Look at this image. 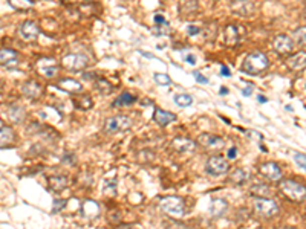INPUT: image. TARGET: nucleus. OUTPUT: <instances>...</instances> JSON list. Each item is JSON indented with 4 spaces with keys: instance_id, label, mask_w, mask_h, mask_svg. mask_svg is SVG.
Instances as JSON below:
<instances>
[{
    "instance_id": "e433bc0d",
    "label": "nucleus",
    "mask_w": 306,
    "mask_h": 229,
    "mask_svg": "<svg viewBox=\"0 0 306 229\" xmlns=\"http://www.w3.org/2000/svg\"><path fill=\"white\" fill-rule=\"evenodd\" d=\"M151 32L155 35H160V37H164V35H169L170 34V25L169 23H164V25H155L151 29Z\"/></svg>"
},
{
    "instance_id": "864d4df0",
    "label": "nucleus",
    "mask_w": 306,
    "mask_h": 229,
    "mask_svg": "<svg viewBox=\"0 0 306 229\" xmlns=\"http://www.w3.org/2000/svg\"><path fill=\"white\" fill-rule=\"evenodd\" d=\"M0 26H2V23H0Z\"/></svg>"
},
{
    "instance_id": "7ed1b4c3",
    "label": "nucleus",
    "mask_w": 306,
    "mask_h": 229,
    "mask_svg": "<svg viewBox=\"0 0 306 229\" xmlns=\"http://www.w3.org/2000/svg\"><path fill=\"white\" fill-rule=\"evenodd\" d=\"M160 208L164 214L173 218H181L185 214V202L178 196H166L160 200Z\"/></svg>"
},
{
    "instance_id": "6e6552de",
    "label": "nucleus",
    "mask_w": 306,
    "mask_h": 229,
    "mask_svg": "<svg viewBox=\"0 0 306 229\" xmlns=\"http://www.w3.org/2000/svg\"><path fill=\"white\" fill-rule=\"evenodd\" d=\"M230 170V164H228V159L222 155H214V156H210L207 164H205V171L210 174V176H223L226 174Z\"/></svg>"
},
{
    "instance_id": "cd10ccee",
    "label": "nucleus",
    "mask_w": 306,
    "mask_h": 229,
    "mask_svg": "<svg viewBox=\"0 0 306 229\" xmlns=\"http://www.w3.org/2000/svg\"><path fill=\"white\" fill-rule=\"evenodd\" d=\"M250 193L254 196V197H268L271 193V189L268 185L265 183H254L251 188H250Z\"/></svg>"
},
{
    "instance_id": "dca6fc26",
    "label": "nucleus",
    "mask_w": 306,
    "mask_h": 229,
    "mask_svg": "<svg viewBox=\"0 0 306 229\" xmlns=\"http://www.w3.org/2000/svg\"><path fill=\"white\" fill-rule=\"evenodd\" d=\"M199 11V0H179L178 13L182 19L195 16Z\"/></svg>"
},
{
    "instance_id": "b1692460",
    "label": "nucleus",
    "mask_w": 306,
    "mask_h": 229,
    "mask_svg": "<svg viewBox=\"0 0 306 229\" xmlns=\"http://www.w3.org/2000/svg\"><path fill=\"white\" fill-rule=\"evenodd\" d=\"M67 183H69V179L64 174H54V176H49L48 179V185L54 193H61L67 186Z\"/></svg>"
},
{
    "instance_id": "0eeeda50",
    "label": "nucleus",
    "mask_w": 306,
    "mask_h": 229,
    "mask_svg": "<svg viewBox=\"0 0 306 229\" xmlns=\"http://www.w3.org/2000/svg\"><path fill=\"white\" fill-rule=\"evenodd\" d=\"M61 64L69 72H83L89 67V58L85 54H67L63 57Z\"/></svg>"
},
{
    "instance_id": "f704fd0d",
    "label": "nucleus",
    "mask_w": 306,
    "mask_h": 229,
    "mask_svg": "<svg viewBox=\"0 0 306 229\" xmlns=\"http://www.w3.org/2000/svg\"><path fill=\"white\" fill-rule=\"evenodd\" d=\"M173 101L179 107H190L191 104H193V98H191L190 95H187V93H178V95H175Z\"/></svg>"
},
{
    "instance_id": "49530a36",
    "label": "nucleus",
    "mask_w": 306,
    "mask_h": 229,
    "mask_svg": "<svg viewBox=\"0 0 306 229\" xmlns=\"http://www.w3.org/2000/svg\"><path fill=\"white\" fill-rule=\"evenodd\" d=\"M220 73H222L223 76H230V75H232V70H230L226 66H220Z\"/></svg>"
},
{
    "instance_id": "58836bf2",
    "label": "nucleus",
    "mask_w": 306,
    "mask_h": 229,
    "mask_svg": "<svg viewBox=\"0 0 306 229\" xmlns=\"http://www.w3.org/2000/svg\"><path fill=\"white\" fill-rule=\"evenodd\" d=\"M104 191H106V193H107V191H110V193L113 194V193H117V182H115V180H106L104 182Z\"/></svg>"
},
{
    "instance_id": "9d476101",
    "label": "nucleus",
    "mask_w": 306,
    "mask_h": 229,
    "mask_svg": "<svg viewBox=\"0 0 306 229\" xmlns=\"http://www.w3.org/2000/svg\"><path fill=\"white\" fill-rule=\"evenodd\" d=\"M198 144L205 148V150H211V151H219L225 147V141L213 133H202L198 138Z\"/></svg>"
},
{
    "instance_id": "a19ab883",
    "label": "nucleus",
    "mask_w": 306,
    "mask_h": 229,
    "mask_svg": "<svg viewBox=\"0 0 306 229\" xmlns=\"http://www.w3.org/2000/svg\"><path fill=\"white\" fill-rule=\"evenodd\" d=\"M66 206V202L63 200V199H55L54 200V206H52V209H54V212H58L60 209H63Z\"/></svg>"
},
{
    "instance_id": "f3484780",
    "label": "nucleus",
    "mask_w": 306,
    "mask_h": 229,
    "mask_svg": "<svg viewBox=\"0 0 306 229\" xmlns=\"http://www.w3.org/2000/svg\"><path fill=\"white\" fill-rule=\"evenodd\" d=\"M153 121L164 127V126H169V124H172V123L176 121V114L172 113V111H167L164 108L157 107L155 111H153Z\"/></svg>"
},
{
    "instance_id": "37998d69",
    "label": "nucleus",
    "mask_w": 306,
    "mask_h": 229,
    "mask_svg": "<svg viewBox=\"0 0 306 229\" xmlns=\"http://www.w3.org/2000/svg\"><path fill=\"white\" fill-rule=\"evenodd\" d=\"M236 156H238V148L232 147V148L228 150V153H226V159H236Z\"/></svg>"
},
{
    "instance_id": "c03bdc74",
    "label": "nucleus",
    "mask_w": 306,
    "mask_h": 229,
    "mask_svg": "<svg viewBox=\"0 0 306 229\" xmlns=\"http://www.w3.org/2000/svg\"><path fill=\"white\" fill-rule=\"evenodd\" d=\"M153 20H155V25H164V23H169V22L166 20V17L161 16V14H157L155 17H153Z\"/></svg>"
},
{
    "instance_id": "603ef678",
    "label": "nucleus",
    "mask_w": 306,
    "mask_h": 229,
    "mask_svg": "<svg viewBox=\"0 0 306 229\" xmlns=\"http://www.w3.org/2000/svg\"><path fill=\"white\" fill-rule=\"evenodd\" d=\"M277 229H295V227H292V226H282V227H277Z\"/></svg>"
},
{
    "instance_id": "4be33fe9",
    "label": "nucleus",
    "mask_w": 306,
    "mask_h": 229,
    "mask_svg": "<svg viewBox=\"0 0 306 229\" xmlns=\"http://www.w3.org/2000/svg\"><path fill=\"white\" fill-rule=\"evenodd\" d=\"M16 144V132L11 127H0V148H10Z\"/></svg>"
},
{
    "instance_id": "aec40b11",
    "label": "nucleus",
    "mask_w": 306,
    "mask_h": 229,
    "mask_svg": "<svg viewBox=\"0 0 306 229\" xmlns=\"http://www.w3.org/2000/svg\"><path fill=\"white\" fill-rule=\"evenodd\" d=\"M228 209V202L225 199H220V197H216L210 202V206H208V212L211 217L214 218H219L222 217Z\"/></svg>"
},
{
    "instance_id": "9b49d317",
    "label": "nucleus",
    "mask_w": 306,
    "mask_h": 229,
    "mask_svg": "<svg viewBox=\"0 0 306 229\" xmlns=\"http://www.w3.org/2000/svg\"><path fill=\"white\" fill-rule=\"evenodd\" d=\"M230 8H232L233 14H236L239 17H245V19L251 17L256 13V5L251 2V0H233Z\"/></svg>"
},
{
    "instance_id": "a211bd4d",
    "label": "nucleus",
    "mask_w": 306,
    "mask_h": 229,
    "mask_svg": "<svg viewBox=\"0 0 306 229\" xmlns=\"http://www.w3.org/2000/svg\"><path fill=\"white\" fill-rule=\"evenodd\" d=\"M286 66L291 70H303L306 69V51H298L288 57Z\"/></svg>"
},
{
    "instance_id": "f8f14e48",
    "label": "nucleus",
    "mask_w": 306,
    "mask_h": 229,
    "mask_svg": "<svg viewBox=\"0 0 306 229\" xmlns=\"http://www.w3.org/2000/svg\"><path fill=\"white\" fill-rule=\"evenodd\" d=\"M259 171L260 174L268 179V180H271V182H280L282 180V168L276 164V162H263L260 167H259Z\"/></svg>"
},
{
    "instance_id": "2eb2a0df",
    "label": "nucleus",
    "mask_w": 306,
    "mask_h": 229,
    "mask_svg": "<svg viewBox=\"0 0 306 229\" xmlns=\"http://www.w3.org/2000/svg\"><path fill=\"white\" fill-rule=\"evenodd\" d=\"M55 86L69 95H79L83 92V84L80 81L73 80V78H60Z\"/></svg>"
},
{
    "instance_id": "473e14b6",
    "label": "nucleus",
    "mask_w": 306,
    "mask_h": 229,
    "mask_svg": "<svg viewBox=\"0 0 306 229\" xmlns=\"http://www.w3.org/2000/svg\"><path fill=\"white\" fill-rule=\"evenodd\" d=\"M8 2L14 10H19V11H26L34 7L32 0H8Z\"/></svg>"
},
{
    "instance_id": "ddd939ff",
    "label": "nucleus",
    "mask_w": 306,
    "mask_h": 229,
    "mask_svg": "<svg viewBox=\"0 0 306 229\" xmlns=\"http://www.w3.org/2000/svg\"><path fill=\"white\" fill-rule=\"evenodd\" d=\"M38 34H40V28H38L31 20H26V22L20 23V26H19V35L23 38L25 42H34V40H37Z\"/></svg>"
},
{
    "instance_id": "393cba45",
    "label": "nucleus",
    "mask_w": 306,
    "mask_h": 229,
    "mask_svg": "<svg viewBox=\"0 0 306 229\" xmlns=\"http://www.w3.org/2000/svg\"><path fill=\"white\" fill-rule=\"evenodd\" d=\"M251 179V173L247 168H236L232 174H230V182L233 185H245Z\"/></svg>"
},
{
    "instance_id": "4468645a",
    "label": "nucleus",
    "mask_w": 306,
    "mask_h": 229,
    "mask_svg": "<svg viewBox=\"0 0 306 229\" xmlns=\"http://www.w3.org/2000/svg\"><path fill=\"white\" fill-rule=\"evenodd\" d=\"M172 147L178 153H193L198 147V142L185 136H176L172 141Z\"/></svg>"
},
{
    "instance_id": "4c0bfd02",
    "label": "nucleus",
    "mask_w": 306,
    "mask_h": 229,
    "mask_svg": "<svg viewBox=\"0 0 306 229\" xmlns=\"http://www.w3.org/2000/svg\"><path fill=\"white\" fill-rule=\"evenodd\" d=\"M294 161H295V164H297L300 168H303V170L306 171V155H300V153H295V155H294Z\"/></svg>"
},
{
    "instance_id": "a18cd8bd",
    "label": "nucleus",
    "mask_w": 306,
    "mask_h": 229,
    "mask_svg": "<svg viewBox=\"0 0 306 229\" xmlns=\"http://www.w3.org/2000/svg\"><path fill=\"white\" fill-rule=\"evenodd\" d=\"M184 60H185L188 64H191V66L196 64V58H195L193 55H191V54H190V55H188V54H187V55H184Z\"/></svg>"
},
{
    "instance_id": "de8ad7c7",
    "label": "nucleus",
    "mask_w": 306,
    "mask_h": 229,
    "mask_svg": "<svg viewBox=\"0 0 306 229\" xmlns=\"http://www.w3.org/2000/svg\"><path fill=\"white\" fill-rule=\"evenodd\" d=\"M253 93V87H245L244 90H242V95L244 96H250Z\"/></svg>"
},
{
    "instance_id": "79ce46f5",
    "label": "nucleus",
    "mask_w": 306,
    "mask_h": 229,
    "mask_svg": "<svg viewBox=\"0 0 306 229\" xmlns=\"http://www.w3.org/2000/svg\"><path fill=\"white\" fill-rule=\"evenodd\" d=\"M195 76H196V81H198L199 84H208V78H207V76H204L202 73L195 72Z\"/></svg>"
},
{
    "instance_id": "f257e3e1",
    "label": "nucleus",
    "mask_w": 306,
    "mask_h": 229,
    "mask_svg": "<svg viewBox=\"0 0 306 229\" xmlns=\"http://www.w3.org/2000/svg\"><path fill=\"white\" fill-rule=\"evenodd\" d=\"M268 66H270V60L266 54L260 51L250 52L242 61V70L248 75H260L268 69Z\"/></svg>"
},
{
    "instance_id": "ea45409f",
    "label": "nucleus",
    "mask_w": 306,
    "mask_h": 229,
    "mask_svg": "<svg viewBox=\"0 0 306 229\" xmlns=\"http://www.w3.org/2000/svg\"><path fill=\"white\" fill-rule=\"evenodd\" d=\"M201 31H202V28H199V26H196V25H190V26L187 28V34H188L190 37L201 34Z\"/></svg>"
},
{
    "instance_id": "c756f323",
    "label": "nucleus",
    "mask_w": 306,
    "mask_h": 229,
    "mask_svg": "<svg viewBox=\"0 0 306 229\" xmlns=\"http://www.w3.org/2000/svg\"><path fill=\"white\" fill-rule=\"evenodd\" d=\"M73 102H75L76 107H80L82 110H89L94 105L92 98L89 95H83V93H79V96H75Z\"/></svg>"
},
{
    "instance_id": "412c9836",
    "label": "nucleus",
    "mask_w": 306,
    "mask_h": 229,
    "mask_svg": "<svg viewBox=\"0 0 306 229\" xmlns=\"http://www.w3.org/2000/svg\"><path fill=\"white\" fill-rule=\"evenodd\" d=\"M82 215L86 217V218H97L100 215V205L95 202V200H91V199H86L82 202Z\"/></svg>"
},
{
    "instance_id": "a878e982",
    "label": "nucleus",
    "mask_w": 306,
    "mask_h": 229,
    "mask_svg": "<svg viewBox=\"0 0 306 229\" xmlns=\"http://www.w3.org/2000/svg\"><path fill=\"white\" fill-rule=\"evenodd\" d=\"M25 117H26V111H25V108L22 105H11L8 108V118L14 124H22Z\"/></svg>"
},
{
    "instance_id": "bb28decb",
    "label": "nucleus",
    "mask_w": 306,
    "mask_h": 229,
    "mask_svg": "<svg viewBox=\"0 0 306 229\" xmlns=\"http://www.w3.org/2000/svg\"><path fill=\"white\" fill-rule=\"evenodd\" d=\"M19 60V54L17 51L14 49H8V48H4L0 49V64H13Z\"/></svg>"
},
{
    "instance_id": "8fccbe9b",
    "label": "nucleus",
    "mask_w": 306,
    "mask_h": 229,
    "mask_svg": "<svg viewBox=\"0 0 306 229\" xmlns=\"http://www.w3.org/2000/svg\"><path fill=\"white\" fill-rule=\"evenodd\" d=\"M225 93H228V89L222 87V89H220V95H225Z\"/></svg>"
},
{
    "instance_id": "c9c22d12",
    "label": "nucleus",
    "mask_w": 306,
    "mask_h": 229,
    "mask_svg": "<svg viewBox=\"0 0 306 229\" xmlns=\"http://www.w3.org/2000/svg\"><path fill=\"white\" fill-rule=\"evenodd\" d=\"M153 80H155V83L160 86H170L172 84V80L167 73H155L153 75Z\"/></svg>"
},
{
    "instance_id": "2f4dec72",
    "label": "nucleus",
    "mask_w": 306,
    "mask_h": 229,
    "mask_svg": "<svg viewBox=\"0 0 306 229\" xmlns=\"http://www.w3.org/2000/svg\"><path fill=\"white\" fill-rule=\"evenodd\" d=\"M95 89L100 93H104V95H109V93L113 92V86L106 78H97L95 80Z\"/></svg>"
},
{
    "instance_id": "c85d7f7f",
    "label": "nucleus",
    "mask_w": 306,
    "mask_h": 229,
    "mask_svg": "<svg viewBox=\"0 0 306 229\" xmlns=\"http://www.w3.org/2000/svg\"><path fill=\"white\" fill-rule=\"evenodd\" d=\"M201 32H202V35L205 37L207 42L214 40L216 35H217V25H216V22H208V23H205Z\"/></svg>"
},
{
    "instance_id": "423d86ee",
    "label": "nucleus",
    "mask_w": 306,
    "mask_h": 229,
    "mask_svg": "<svg viewBox=\"0 0 306 229\" xmlns=\"http://www.w3.org/2000/svg\"><path fill=\"white\" fill-rule=\"evenodd\" d=\"M132 127V120L124 114H117V117H110L104 123V132L109 135H118L123 132L130 130Z\"/></svg>"
},
{
    "instance_id": "09e8293b",
    "label": "nucleus",
    "mask_w": 306,
    "mask_h": 229,
    "mask_svg": "<svg viewBox=\"0 0 306 229\" xmlns=\"http://www.w3.org/2000/svg\"><path fill=\"white\" fill-rule=\"evenodd\" d=\"M117 229H135V227L132 224H120Z\"/></svg>"
},
{
    "instance_id": "1a4fd4ad",
    "label": "nucleus",
    "mask_w": 306,
    "mask_h": 229,
    "mask_svg": "<svg viewBox=\"0 0 306 229\" xmlns=\"http://www.w3.org/2000/svg\"><path fill=\"white\" fill-rule=\"evenodd\" d=\"M273 48L274 51L282 55V57H289L292 49H294V42H292V38L286 34H279L273 38Z\"/></svg>"
},
{
    "instance_id": "72a5a7b5",
    "label": "nucleus",
    "mask_w": 306,
    "mask_h": 229,
    "mask_svg": "<svg viewBox=\"0 0 306 229\" xmlns=\"http://www.w3.org/2000/svg\"><path fill=\"white\" fill-rule=\"evenodd\" d=\"M294 40L298 46H306V26H300L292 32Z\"/></svg>"
},
{
    "instance_id": "7c9ffc66",
    "label": "nucleus",
    "mask_w": 306,
    "mask_h": 229,
    "mask_svg": "<svg viewBox=\"0 0 306 229\" xmlns=\"http://www.w3.org/2000/svg\"><path fill=\"white\" fill-rule=\"evenodd\" d=\"M135 101H136V96H133L130 93H121L113 101V107H127V105H132Z\"/></svg>"
},
{
    "instance_id": "39448f33",
    "label": "nucleus",
    "mask_w": 306,
    "mask_h": 229,
    "mask_svg": "<svg viewBox=\"0 0 306 229\" xmlns=\"http://www.w3.org/2000/svg\"><path fill=\"white\" fill-rule=\"evenodd\" d=\"M253 209L257 215H260L263 218H271L279 214V205L274 200H271L270 197H254Z\"/></svg>"
},
{
    "instance_id": "6ab92c4d",
    "label": "nucleus",
    "mask_w": 306,
    "mask_h": 229,
    "mask_svg": "<svg viewBox=\"0 0 306 229\" xmlns=\"http://www.w3.org/2000/svg\"><path fill=\"white\" fill-rule=\"evenodd\" d=\"M22 93L29 98V99H38L43 93V89L42 86L38 84L37 81H26L23 86H22Z\"/></svg>"
},
{
    "instance_id": "20e7f679",
    "label": "nucleus",
    "mask_w": 306,
    "mask_h": 229,
    "mask_svg": "<svg viewBox=\"0 0 306 229\" xmlns=\"http://www.w3.org/2000/svg\"><path fill=\"white\" fill-rule=\"evenodd\" d=\"M245 28L241 25H235V23H230L222 29V40L225 46L230 48H235L239 46L245 37Z\"/></svg>"
},
{
    "instance_id": "5701e85b",
    "label": "nucleus",
    "mask_w": 306,
    "mask_h": 229,
    "mask_svg": "<svg viewBox=\"0 0 306 229\" xmlns=\"http://www.w3.org/2000/svg\"><path fill=\"white\" fill-rule=\"evenodd\" d=\"M58 69L60 67L57 64V61H54L51 58H49V64H46V58L38 63V72H40L43 76H46V78H54V76L58 73Z\"/></svg>"
},
{
    "instance_id": "f03ea898",
    "label": "nucleus",
    "mask_w": 306,
    "mask_h": 229,
    "mask_svg": "<svg viewBox=\"0 0 306 229\" xmlns=\"http://www.w3.org/2000/svg\"><path fill=\"white\" fill-rule=\"evenodd\" d=\"M279 188L282 194L292 202H303L306 199V186L292 179H282Z\"/></svg>"
},
{
    "instance_id": "3c124183",
    "label": "nucleus",
    "mask_w": 306,
    "mask_h": 229,
    "mask_svg": "<svg viewBox=\"0 0 306 229\" xmlns=\"http://www.w3.org/2000/svg\"><path fill=\"white\" fill-rule=\"evenodd\" d=\"M259 101H260V102H266V98L260 95V96H259Z\"/></svg>"
}]
</instances>
